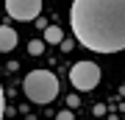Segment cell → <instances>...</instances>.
Returning a JSON list of instances; mask_svg holds the SVG:
<instances>
[{
	"label": "cell",
	"instance_id": "obj_8",
	"mask_svg": "<svg viewBox=\"0 0 125 120\" xmlns=\"http://www.w3.org/2000/svg\"><path fill=\"white\" fill-rule=\"evenodd\" d=\"M3 112H6V95H3V87H0V120H3Z\"/></svg>",
	"mask_w": 125,
	"mask_h": 120
},
{
	"label": "cell",
	"instance_id": "obj_6",
	"mask_svg": "<svg viewBox=\"0 0 125 120\" xmlns=\"http://www.w3.org/2000/svg\"><path fill=\"white\" fill-rule=\"evenodd\" d=\"M45 42H50V45H58V42H61V28L50 25L47 31H45Z\"/></svg>",
	"mask_w": 125,
	"mask_h": 120
},
{
	"label": "cell",
	"instance_id": "obj_9",
	"mask_svg": "<svg viewBox=\"0 0 125 120\" xmlns=\"http://www.w3.org/2000/svg\"><path fill=\"white\" fill-rule=\"evenodd\" d=\"M58 120H75V117H72V112H67V109H64L61 115H58Z\"/></svg>",
	"mask_w": 125,
	"mask_h": 120
},
{
	"label": "cell",
	"instance_id": "obj_1",
	"mask_svg": "<svg viewBox=\"0 0 125 120\" xmlns=\"http://www.w3.org/2000/svg\"><path fill=\"white\" fill-rule=\"evenodd\" d=\"M72 31L94 53L125 50V0H72Z\"/></svg>",
	"mask_w": 125,
	"mask_h": 120
},
{
	"label": "cell",
	"instance_id": "obj_4",
	"mask_svg": "<svg viewBox=\"0 0 125 120\" xmlns=\"http://www.w3.org/2000/svg\"><path fill=\"white\" fill-rule=\"evenodd\" d=\"M6 11H9L14 20L31 22V20L39 17V11H42V0H6Z\"/></svg>",
	"mask_w": 125,
	"mask_h": 120
},
{
	"label": "cell",
	"instance_id": "obj_5",
	"mask_svg": "<svg viewBox=\"0 0 125 120\" xmlns=\"http://www.w3.org/2000/svg\"><path fill=\"white\" fill-rule=\"evenodd\" d=\"M14 48H17V31L9 25H0V53L14 50Z\"/></svg>",
	"mask_w": 125,
	"mask_h": 120
},
{
	"label": "cell",
	"instance_id": "obj_7",
	"mask_svg": "<svg viewBox=\"0 0 125 120\" xmlns=\"http://www.w3.org/2000/svg\"><path fill=\"white\" fill-rule=\"evenodd\" d=\"M28 50H31V53H33V56H39V53H42V50H45V42H42V39H33L31 45H28Z\"/></svg>",
	"mask_w": 125,
	"mask_h": 120
},
{
	"label": "cell",
	"instance_id": "obj_2",
	"mask_svg": "<svg viewBox=\"0 0 125 120\" xmlns=\"http://www.w3.org/2000/svg\"><path fill=\"white\" fill-rule=\"evenodd\" d=\"M22 89H25V95L33 103H50L58 95V78L50 70H33V73L25 76Z\"/></svg>",
	"mask_w": 125,
	"mask_h": 120
},
{
	"label": "cell",
	"instance_id": "obj_3",
	"mask_svg": "<svg viewBox=\"0 0 125 120\" xmlns=\"http://www.w3.org/2000/svg\"><path fill=\"white\" fill-rule=\"evenodd\" d=\"M70 81L75 89H83V92H89L100 84V67L94 62H78L75 67L70 70Z\"/></svg>",
	"mask_w": 125,
	"mask_h": 120
}]
</instances>
